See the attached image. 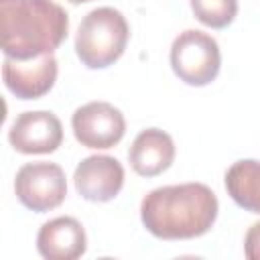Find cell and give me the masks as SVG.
<instances>
[{
	"label": "cell",
	"mask_w": 260,
	"mask_h": 260,
	"mask_svg": "<svg viewBox=\"0 0 260 260\" xmlns=\"http://www.w3.org/2000/svg\"><path fill=\"white\" fill-rule=\"evenodd\" d=\"M175 160V142L169 132L160 128H146L138 132L128 148V162L140 177H156L165 173Z\"/></svg>",
	"instance_id": "8fae6325"
},
{
	"label": "cell",
	"mask_w": 260,
	"mask_h": 260,
	"mask_svg": "<svg viewBox=\"0 0 260 260\" xmlns=\"http://www.w3.org/2000/svg\"><path fill=\"white\" fill-rule=\"evenodd\" d=\"M171 67L175 75L193 87H203L219 75L221 53L217 41L203 30L187 28L171 45Z\"/></svg>",
	"instance_id": "277c9868"
},
{
	"label": "cell",
	"mask_w": 260,
	"mask_h": 260,
	"mask_svg": "<svg viewBox=\"0 0 260 260\" xmlns=\"http://www.w3.org/2000/svg\"><path fill=\"white\" fill-rule=\"evenodd\" d=\"M37 250L47 260H75L87 250L83 225L71 215L45 221L37 234Z\"/></svg>",
	"instance_id": "30bf717a"
},
{
	"label": "cell",
	"mask_w": 260,
	"mask_h": 260,
	"mask_svg": "<svg viewBox=\"0 0 260 260\" xmlns=\"http://www.w3.org/2000/svg\"><path fill=\"white\" fill-rule=\"evenodd\" d=\"M130 39L126 16L112 6L89 10L77 26L75 53L87 69H106L116 63Z\"/></svg>",
	"instance_id": "3957f363"
},
{
	"label": "cell",
	"mask_w": 260,
	"mask_h": 260,
	"mask_svg": "<svg viewBox=\"0 0 260 260\" xmlns=\"http://www.w3.org/2000/svg\"><path fill=\"white\" fill-rule=\"evenodd\" d=\"M8 142L22 154H49L63 142V124L49 110L22 112L8 130Z\"/></svg>",
	"instance_id": "52a82bcc"
},
{
	"label": "cell",
	"mask_w": 260,
	"mask_h": 260,
	"mask_svg": "<svg viewBox=\"0 0 260 260\" xmlns=\"http://www.w3.org/2000/svg\"><path fill=\"white\" fill-rule=\"evenodd\" d=\"M59 63L53 53L35 59H10L4 57L2 79L10 93L18 100H37L51 91L57 81Z\"/></svg>",
	"instance_id": "ba28073f"
},
{
	"label": "cell",
	"mask_w": 260,
	"mask_h": 260,
	"mask_svg": "<svg viewBox=\"0 0 260 260\" xmlns=\"http://www.w3.org/2000/svg\"><path fill=\"white\" fill-rule=\"evenodd\" d=\"M244 254L250 260H260V221L248 228L244 236Z\"/></svg>",
	"instance_id": "5bb4252c"
},
{
	"label": "cell",
	"mask_w": 260,
	"mask_h": 260,
	"mask_svg": "<svg viewBox=\"0 0 260 260\" xmlns=\"http://www.w3.org/2000/svg\"><path fill=\"white\" fill-rule=\"evenodd\" d=\"M217 211V197L205 183L156 187L140 203L142 225L160 240L199 238L213 228Z\"/></svg>",
	"instance_id": "6da1fadb"
},
{
	"label": "cell",
	"mask_w": 260,
	"mask_h": 260,
	"mask_svg": "<svg viewBox=\"0 0 260 260\" xmlns=\"http://www.w3.org/2000/svg\"><path fill=\"white\" fill-rule=\"evenodd\" d=\"M195 18L209 28H225L238 14V0H189Z\"/></svg>",
	"instance_id": "4fadbf2b"
},
{
	"label": "cell",
	"mask_w": 260,
	"mask_h": 260,
	"mask_svg": "<svg viewBox=\"0 0 260 260\" xmlns=\"http://www.w3.org/2000/svg\"><path fill=\"white\" fill-rule=\"evenodd\" d=\"M71 128L81 146L106 150L124 138L126 120L124 114L110 102H87L73 112Z\"/></svg>",
	"instance_id": "8992f818"
},
{
	"label": "cell",
	"mask_w": 260,
	"mask_h": 260,
	"mask_svg": "<svg viewBox=\"0 0 260 260\" xmlns=\"http://www.w3.org/2000/svg\"><path fill=\"white\" fill-rule=\"evenodd\" d=\"M75 191L93 203L112 201L124 187V167L110 154L85 156L73 173Z\"/></svg>",
	"instance_id": "9c48e42d"
},
{
	"label": "cell",
	"mask_w": 260,
	"mask_h": 260,
	"mask_svg": "<svg viewBox=\"0 0 260 260\" xmlns=\"http://www.w3.org/2000/svg\"><path fill=\"white\" fill-rule=\"evenodd\" d=\"M225 191L242 209L260 215V160L242 158L225 171Z\"/></svg>",
	"instance_id": "7c38bea8"
},
{
	"label": "cell",
	"mask_w": 260,
	"mask_h": 260,
	"mask_svg": "<svg viewBox=\"0 0 260 260\" xmlns=\"http://www.w3.org/2000/svg\"><path fill=\"white\" fill-rule=\"evenodd\" d=\"M14 193L18 201L37 213L59 207L67 197V179L57 162L35 160L24 162L14 177Z\"/></svg>",
	"instance_id": "5b68a950"
},
{
	"label": "cell",
	"mask_w": 260,
	"mask_h": 260,
	"mask_svg": "<svg viewBox=\"0 0 260 260\" xmlns=\"http://www.w3.org/2000/svg\"><path fill=\"white\" fill-rule=\"evenodd\" d=\"M69 32V14L53 0H0L4 57L35 59L53 53Z\"/></svg>",
	"instance_id": "7a4b0ae2"
},
{
	"label": "cell",
	"mask_w": 260,
	"mask_h": 260,
	"mask_svg": "<svg viewBox=\"0 0 260 260\" xmlns=\"http://www.w3.org/2000/svg\"><path fill=\"white\" fill-rule=\"evenodd\" d=\"M69 2H73V4H81V2H89V0H69Z\"/></svg>",
	"instance_id": "9a60e30c"
}]
</instances>
